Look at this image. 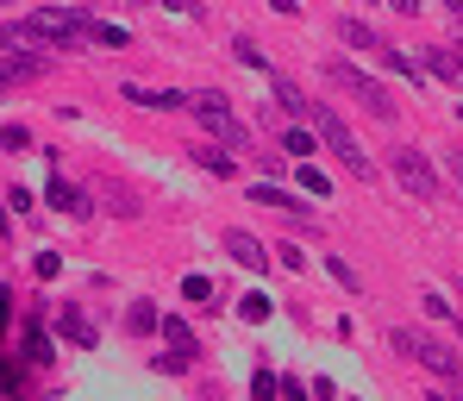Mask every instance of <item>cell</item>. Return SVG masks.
Here are the masks:
<instances>
[{
	"label": "cell",
	"mask_w": 463,
	"mask_h": 401,
	"mask_svg": "<svg viewBox=\"0 0 463 401\" xmlns=\"http://www.w3.org/2000/svg\"><path fill=\"white\" fill-rule=\"evenodd\" d=\"M439 6H451V13H458V19H463V0H439Z\"/></svg>",
	"instance_id": "cell-37"
},
{
	"label": "cell",
	"mask_w": 463,
	"mask_h": 401,
	"mask_svg": "<svg viewBox=\"0 0 463 401\" xmlns=\"http://www.w3.org/2000/svg\"><path fill=\"white\" fill-rule=\"evenodd\" d=\"M250 401H282V377L257 370V377H250Z\"/></svg>",
	"instance_id": "cell-25"
},
{
	"label": "cell",
	"mask_w": 463,
	"mask_h": 401,
	"mask_svg": "<svg viewBox=\"0 0 463 401\" xmlns=\"http://www.w3.org/2000/svg\"><path fill=\"white\" fill-rule=\"evenodd\" d=\"M388 6H394V13H420V0H388Z\"/></svg>",
	"instance_id": "cell-35"
},
{
	"label": "cell",
	"mask_w": 463,
	"mask_h": 401,
	"mask_svg": "<svg viewBox=\"0 0 463 401\" xmlns=\"http://www.w3.org/2000/svg\"><path fill=\"white\" fill-rule=\"evenodd\" d=\"M313 132H319V145H326L332 158L345 163L357 182H376V158H370V151L351 138V126L338 119V107H326V100H319V107H313Z\"/></svg>",
	"instance_id": "cell-2"
},
{
	"label": "cell",
	"mask_w": 463,
	"mask_h": 401,
	"mask_svg": "<svg viewBox=\"0 0 463 401\" xmlns=\"http://www.w3.org/2000/svg\"><path fill=\"white\" fill-rule=\"evenodd\" d=\"M163 6H169V13H188V0H163Z\"/></svg>",
	"instance_id": "cell-36"
},
{
	"label": "cell",
	"mask_w": 463,
	"mask_h": 401,
	"mask_svg": "<svg viewBox=\"0 0 463 401\" xmlns=\"http://www.w3.org/2000/svg\"><path fill=\"white\" fill-rule=\"evenodd\" d=\"M295 182H301V188H307L313 201H332V176H326V169H319V163H301V169H295Z\"/></svg>",
	"instance_id": "cell-22"
},
{
	"label": "cell",
	"mask_w": 463,
	"mask_h": 401,
	"mask_svg": "<svg viewBox=\"0 0 463 401\" xmlns=\"http://www.w3.org/2000/svg\"><path fill=\"white\" fill-rule=\"evenodd\" d=\"M458 57H463V19H458Z\"/></svg>",
	"instance_id": "cell-39"
},
{
	"label": "cell",
	"mask_w": 463,
	"mask_h": 401,
	"mask_svg": "<svg viewBox=\"0 0 463 401\" xmlns=\"http://www.w3.org/2000/svg\"><path fill=\"white\" fill-rule=\"evenodd\" d=\"M32 25H44L63 51H76V44L94 38V25H100V19H88L81 6H38V13H32Z\"/></svg>",
	"instance_id": "cell-6"
},
{
	"label": "cell",
	"mask_w": 463,
	"mask_h": 401,
	"mask_svg": "<svg viewBox=\"0 0 463 401\" xmlns=\"http://www.w3.org/2000/svg\"><path fill=\"white\" fill-rule=\"evenodd\" d=\"M57 332H63L70 345H81V351L100 339V332H94V320H88V314H76V308H63V314H57Z\"/></svg>",
	"instance_id": "cell-17"
},
{
	"label": "cell",
	"mask_w": 463,
	"mask_h": 401,
	"mask_svg": "<svg viewBox=\"0 0 463 401\" xmlns=\"http://www.w3.org/2000/svg\"><path fill=\"white\" fill-rule=\"evenodd\" d=\"M282 401H313V389L301 383V377H282Z\"/></svg>",
	"instance_id": "cell-31"
},
{
	"label": "cell",
	"mask_w": 463,
	"mask_h": 401,
	"mask_svg": "<svg viewBox=\"0 0 463 401\" xmlns=\"http://www.w3.org/2000/svg\"><path fill=\"white\" fill-rule=\"evenodd\" d=\"M220 244H226V257L238 263V270H257V276H263V270H269V257H276L269 244L257 239V233H244V226H232V233H226Z\"/></svg>",
	"instance_id": "cell-8"
},
{
	"label": "cell",
	"mask_w": 463,
	"mask_h": 401,
	"mask_svg": "<svg viewBox=\"0 0 463 401\" xmlns=\"http://www.w3.org/2000/svg\"><path fill=\"white\" fill-rule=\"evenodd\" d=\"M132 107H151V113H175V107H188L194 94H182V88H145V81H126L119 88Z\"/></svg>",
	"instance_id": "cell-11"
},
{
	"label": "cell",
	"mask_w": 463,
	"mask_h": 401,
	"mask_svg": "<svg viewBox=\"0 0 463 401\" xmlns=\"http://www.w3.org/2000/svg\"><path fill=\"white\" fill-rule=\"evenodd\" d=\"M326 81H338V88H351L357 100H364V113L376 119V126H394L401 119V107H394V94H388L376 76H364L357 63H345V57H326Z\"/></svg>",
	"instance_id": "cell-3"
},
{
	"label": "cell",
	"mask_w": 463,
	"mask_h": 401,
	"mask_svg": "<svg viewBox=\"0 0 463 401\" xmlns=\"http://www.w3.org/2000/svg\"><path fill=\"white\" fill-rule=\"evenodd\" d=\"M44 201H51L57 214H70V220H88V195H81L76 182H63V176H51V188H44Z\"/></svg>",
	"instance_id": "cell-14"
},
{
	"label": "cell",
	"mask_w": 463,
	"mask_h": 401,
	"mask_svg": "<svg viewBox=\"0 0 463 401\" xmlns=\"http://www.w3.org/2000/svg\"><path fill=\"white\" fill-rule=\"evenodd\" d=\"M351 401H364V396H351Z\"/></svg>",
	"instance_id": "cell-43"
},
{
	"label": "cell",
	"mask_w": 463,
	"mask_h": 401,
	"mask_svg": "<svg viewBox=\"0 0 463 401\" xmlns=\"http://www.w3.org/2000/svg\"><path fill=\"white\" fill-rule=\"evenodd\" d=\"M388 345H394L401 358H413L420 370H432L439 383H463V358L439 339V332H426V326H394V332H388Z\"/></svg>",
	"instance_id": "cell-1"
},
{
	"label": "cell",
	"mask_w": 463,
	"mask_h": 401,
	"mask_svg": "<svg viewBox=\"0 0 463 401\" xmlns=\"http://www.w3.org/2000/svg\"><path fill=\"white\" fill-rule=\"evenodd\" d=\"M232 57H238V63H244V70H263V76H276V70H269V57H263V51H257V38H244V32H238V38H232Z\"/></svg>",
	"instance_id": "cell-23"
},
{
	"label": "cell",
	"mask_w": 463,
	"mask_h": 401,
	"mask_svg": "<svg viewBox=\"0 0 463 401\" xmlns=\"http://www.w3.org/2000/svg\"><path fill=\"white\" fill-rule=\"evenodd\" d=\"M420 70L439 81H451V88H463V57L458 51H445V44H432V51H420Z\"/></svg>",
	"instance_id": "cell-13"
},
{
	"label": "cell",
	"mask_w": 463,
	"mask_h": 401,
	"mask_svg": "<svg viewBox=\"0 0 463 401\" xmlns=\"http://www.w3.org/2000/svg\"><path fill=\"white\" fill-rule=\"evenodd\" d=\"M32 270H38V276H44V282H51V276H57V270H63V257H57V251H38V263H32Z\"/></svg>",
	"instance_id": "cell-32"
},
{
	"label": "cell",
	"mask_w": 463,
	"mask_h": 401,
	"mask_svg": "<svg viewBox=\"0 0 463 401\" xmlns=\"http://www.w3.org/2000/svg\"><path fill=\"white\" fill-rule=\"evenodd\" d=\"M282 151H288V158H301V163H313V158H319V132L288 126V132H282Z\"/></svg>",
	"instance_id": "cell-19"
},
{
	"label": "cell",
	"mask_w": 463,
	"mask_h": 401,
	"mask_svg": "<svg viewBox=\"0 0 463 401\" xmlns=\"http://www.w3.org/2000/svg\"><path fill=\"white\" fill-rule=\"evenodd\" d=\"M445 169H451V182L463 188V145H458V151H445Z\"/></svg>",
	"instance_id": "cell-33"
},
{
	"label": "cell",
	"mask_w": 463,
	"mask_h": 401,
	"mask_svg": "<svg viewBox=\"0 0 463 401\" xmlns=\"http://www.w3.org/2000/svg\"><path fill=\"white\" fill-rule=\"evenodd\" d=\"M458 308H463V276H458Z\"/></svg>",
	"instance_id": "cell-40"
},
{
	"label": "cell",
	"mask_w": 463,
	"mask_h": 401,
	"mask_svg": "<svg viewBox=\"0 0 463 401\" xmlns=\"http://www.w3.org/2000/svg\"><path fill=\"white\" fill-rule=\"evenodd\" d=\"M269 94H276V107H282L295 126H313V107H319V100H313L295 76H269Z\"/></svg>",
	"instance_id": "cell-9"
},
{
	"label": "cell",
	"mask_w": 463,
	"mask_h": 401,
	"mask_svg": "<svg viewBox=\"0 0 463 401\" xmlns=\"http://www.w3.org/2000/svg\"><path fill=\"white\" fill-rule=\"evenodd\" d=\"M388 169H394V182H401L407 195H420V201H439V195H445L439 176H432V158L413 151V145H394V151H388Z\"/></svg>",
	"instance_id": "cell-5"
},
{
	"label": "cell",
	"mask_w": 463,
	"mask_h": 401,
	"mask_svg": "<svg viewBox=\"0 0 463 401\" xmlns=\"http://www.w3.org/2000/svg\"><path fill=\"white\" fill-rule=\"evenodd\" d=\"M194 163H201L207 176H220V182H232V176H238V158H226V151H213V145H201V151H194Z\"/></svg>",
	"instance_id": "cell-20"
},
{
	"label": "cell",
	"mask_w": 463,
	"mask_h": 401,
	"mask_svg": "<svg viewBox=\"0 0 463 401\" xmlns=\"http://www.w3.org/2000/svg\"><path fill=\"white\" fill-rule=\"evenodd\" d=\"M420 308H426V314H432V320H451V314H458V308H451V301H445V295H432V289H426V301H420Z\"/></svg>",
	"instance_id": "cell-30"
},
{
	"label": "cell",
	"mask_w": 463,
	"mask_h": 401,
	"mask_svg": "<svg viewBox=\"0 0 463 401\" xmlns=\"http://www.w3.org/2000/svg\"><path fill=\"white\" fill-rule=\"evenodd\" d=\"M383 70H388V76H407L413 88H420V76H426V70H420V57H407V51H394V44L383 51Z\"/></svg>",
	"instance_id": "cell-21"
},
{
	"label": "cell",
	"mask_w": 463,
	"mask_h": 401,
	"mask_svg": "<svg viewBox=\"0 0 463 401\" xmlns=\"http://www.w3.org/2000/svg\"><path fill=\"white\" fill-rule=\"evenodd\" d=\"M126 332H138V339L163 332V314H156V301H132V308H126Z\"/></svg>",
	"instance_id": "cell-18"
},
{
	"label": "cell",
	"mask_w": 463,
	"mask_h": 401,
	"mask_svg": "<svg viewBox=\"0 0 463 401\" xmlns=\"http://www.w3.org/2000/svg\"><path fill=\"white\" fill-rule=\"evenodd\" d=\"M0 151H32V132H25V126H19V119H13V126H6V132H0Z\"/></svg>",
	"instance_id": "cell-29"
},
{
	"label": "cell",
	"mask_w": 463,
	"mask_h": 401,
	"mask_svg": "<svg viewBox=\"0 0 463 401\" xmlns=\"http://www.w3.org/2000/svg\"><path fill=\"white\" fill-rule=\"evenodd\" d=\"M0 51H6V57H44V63H51L63 44H57L44 25H32V19H6V25H0Z\"/></svg>",
	"instance_id": "cell-7"
},
{
	"label": "cell",
	"mask_w": 463,
	"mask_h": 401,
	"mask_svg": "<svg viewBox=\"0 0 463 401\" xmlns=\"http://www.w3.org/2000/svg\"><path fill=\"white\" fill-rule=\"evenodd\" d=\"M94 44H107V51H126V44H132V32H126V25H94Z\"/></svg>",
	"instance_id": "cell-27"
},
{
	"label": "cell",
	"mask_w": 463,
	"mask_h": 401,
	"mask_svg": "<svg viewBox=\"0 0 463 401\" xmlns=\"http://www.w3.org/2000/svg\"><path fill=\"white\" fill-rule=\"evenodd\" d=\"M451 401H463V383H451Z\"/></svg>",
	"instance_id": "cell-38"
},
{
	"label": "cell",
	"mask_w": 463,
	"mask_h": 401,
	"mask_svg": "<svg viewBox=\"0 0 463 401\" xmlns=\"http://www.w3.org/2000/svg\"><path fill=\"white\" fill-rule=\"evenodd\" d=\"M250 207H282L288 214V226H307V201L301 195H288V188H276V182H250Z\"/></svg>",
	"instance_id": "cell-10"
},
{
	"label": "cell",
	"mask_w": 463,
	"mask_h": 401,
	"mask_svg": "<svg viewBox=\"0 0 463 401\" xmlns=\"http://www.w3.org/2000/svg\"><path fill=\"white\" fill-rule=\"evenodd\" d=\"M269 6H276L282 19H295V13H301V0H269Z\"/></svg>",
	"instance_id": "cell-34"
},
{
	"label": "cell",
	"mask_w": 463,
	"mask_h": 401,
	"mask_svg": "<svg viewBox=\"0 0 463 401\" xmlns=\"http://www.w3.org/2000/svg\"><path fill=\"white\" fill-rule=\"evenodd\" d=\"M426 401H451V396H426Z\"/></svg>",
	"instance_id": "cell-41"
},
{
	"label": "cell",
	"mask_w": 463,
	"mask_h": 401,
	"mask_svg": "<svg viewBox=\"0 0 463 401\" xmlns=\"http://www.w3.org/2000/svg\"><path fill=\"white\" fill-rule=\"evenodd\" d=\"M326 270H332V282H338V289H351V295L364 289V282H357V270H351L345 257H326Z\"/></svg>",
	"instance_id": "cell-28"
},
{
	"label": "cell",
	"mask_w": 463,
	"mask_h": 401,
	"mask_svg": "<svg viewBox=\"0 0 463 401\" xmlns=\"http://www.w3.org/2000/svg\"><path fill=\"white\" fill-rule=\"evenodd\" d=\"M458 126H463V107H458Z\"/></svg>",
	"instance_id": "cell-42"
},
{
	"label": "cell",
	"mask_w": 463,
	"mask_h": 401,
	"mask_svg": "<svg viewBox=\"0 0 463 401\" xmlns=\"http://www.w3.org/2000/svg\"><path fill=\"white\" fill-rule=\"evenodd\" d=\"M269 308H276V301H269V295H263V289H250V295H244V301H238V320H269Z\"/></svg>",
	"instance_id": "cell-24"
},
{
	"label": "cell",
	"mask_w": 463,
	"mask_h": 401,
	"mask_svg": "<svg viewBox=\"0 0 463 401\" xmlns=\"http://www.w3.org/2000/svg\"><path fill=\"white\" fill-rule=\"evenodd\" d=\"M338 38H345L351 51H376V57L388 51V44H383V32H376L370 19H357V13H345V19H338Z\"/></svg>",
	"instance_id": "cell-12"
},
{
	"label": "cell",
	"mask_w": 463,
	"mask_h": 401,
	"mask_svg": "<svg viewBox=\"0 0 463 401\" xmlns=\"http://www.w3.org/2000/svg\"><path fill=\"white\" fill-rule=\"evenodd\" d=\"M163 345H169V351H182L188 364L201 358V345H194V332H188V320H182V314H163Z\"/></svg>",
	"instance_id": "cell-16"
},
{
	"label": "cell",
	"mask_w": 463,
	"mask_h": 401,
	"mask_svg": "<svg viewBox=\"0 0 463 401\" xmlns=\"http://www.w3.org/2000/svg\"><path fill=\"white\" fill-rule=\"evenodd\" d=\"M182 301H213V276H182Z\"/></svg>",
	"instance_id": "cell-26"
},
{
	"label": "cell",
	"mask_w": 463,
	"mask_h": 401,
	"mask_svg": "<svg viewBox=\"0 0 463 401\" xmlns=\"http://www.w3.org/2000/svg\"><path fill=\"white\" fill-rule=\"evenodd\" d=\"M19 351H25V364H51V358H57V351H51V339H44V320H38V314H32L25 332H19Z\"/></svg>",
	"instance_id": "cell-15"
},
{
	"label": "cell",
	"mask_w": 463,
	"mask_h": 401,
	"mask_svg": "<svg viewBox=\"0 0 463 401\" xmlns=\"http://www.w3.org/2000/svg\"><path fill=\"white\" fill-rule=\"evenodd\" d=\"M188 113H194V119H201V126L220 138V151H244V145H250V132L232 119V100L220 94V88H201V94L188 100Z\"/></svg>",
	"instance_id": "cell-4"
}]
</instances>
